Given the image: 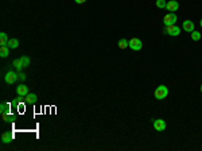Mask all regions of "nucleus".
Masks as SVG:
<instances>
[{"label":"nucleus","instance_id":"a211bd4d","mask_svg":"<svg viewBox=\"0 0 202 151\" xmlns=\"http://www.w3.org/2000/svg\"><path fill=\"white\" fill-rule=\"evenodd\" d=\"M22 59V63H23V68H27V66H30V58L26 57V55H23V57H20Z\"/></svg>","mask_w":202,"mask_h":151},{"label":"nucleus","instance_id":"f257e3e1","mask_svg":"<svg viewBox=\"0 0 202 151\" xmlns=\"http://www.w3.org/2000/svg\"><path fill=\"white\" fill-rule=\"evenodd\" d=\"M154 94H155V99H158V100L166 99L167 96H168V88L164 86V85H159V86L155 89V93Z\"/></svg>","mask_w":202,"mask_h":151},{"label":"nucleus","instance_id":"1a4fd4ad","mask_svg":"<svg viewBox=\"0 0 202 151\" xmlns=\"http://www.w3.org/2000/svg\"><path fill=\"white\" fill-rule=\"evenodd\" d=\"M182 27H183V30L187 32H193L194 31V23H193L191 20H185L183 22V24H182Z\"/></svg>","mask_w":202,"mask_h":151},{"label":"nucleus","instance_id":"0eeeda50","mask_svg":"<svg viewBox=\"0 0 202 151\" xmlns=\"http://www.w3.org/2000/svg\"><path fill=\"white\" fill-rule=\"evenodd\" d=\"M16 93H18V96H20V97H26L27 94H28V88H27L24 84H20V85L16 86Z\"/></svg>","mask_w":202,"mask_h":151},{"label":"nucleus","instance_id":"f03ea898","mask_svg":"<svg viewBox=\"0 0 202 151\" xmlns=\"http://www.w3.org/2000/svg\"><path fill=\"white\" fill-rule=\"evenodd\" d=\"M164 34H168L170 37H178L181 34V28L178 26H175V24H170V26H166Z\"/></svg>","mask_w":202,"mask_h":151},{"label":"nucleus","instance_id":"9d476101","mask_svg":"<svg viewBox=\"0 0 202 151\" xmlns=\"http://www.w3.org/2000/svg\"><path fill=\"white\" fill-rule=\"evenodd\" d=\"M1 140H3V143H11L14 140V134L12 132H4L1 135Z\"/></svg>","mask_w":202,"mask_h":151},{"label":"nucleus","instance_id":"412c9836","mask_svg":"<svg viewBox=\"0 0 202 151\" xmlns=\"http://www.w3.org/2000/svg\"><path fill=\"white\" fill-rule=\"evenodd\" d=\"M19 80H22V81H24V80H26V74L24 73H22V72H19Z\"/></svg>","mask_w":202,"mask_h":151},{"label":"nucleus","instance_id":"ddd939ff","mask_svg":"<svg viewBox=\"0 0 202 151\" xmlns=\"http://www.w3.org/2000/svg\"><path fill=\"white\" fill-rule=\"evenodd\" d=\"M8 55H10V47L8 46H1L0 47V57L7 58Z\"/></svg>","mask_w":202,"mask_h":151},{"label":"nucleus","instance_id":"6e6552de","mask_svg":"<svg viewBox=\"0 0 202 151\" xmlns=\"http://www.w3.org/2000/svg\"><path fill=\"white\" fill-rule=\"evenodd\" d=\"M166 8L170 12H174V11H178V8H179V3L176 1V0H170L168 3H167Z\"/></svg>","mask_w":202,"mask_h":151},{"label":"nucleus","instance_id":"423d86ee","mask_svg":"<svg viewBox=\"0 0 202 151\" xmlns=\"http://www.w3.org/2000/svg\"><path fill=\"white\" fill-rule=\"evenodd\" d=\"M154 128L156 131H159V132L164 131L166 130V121L163 119H155L154 120Z\"/></svg>","mask_w":202,"mask_h":151},{"label":"nucleus","instance_id":"7ed1b4c3","mask_svg":"<svg viewBox=\"0 0 202 151\" xmlns=\"http://www.w3.org/2000/svg\"><path fill=\"white\" fill-rule=\"evenodd\" d=\"M128 42H130L128 47H130V49H132L134 51L141 50V47H143V43H141V41H140L139 38H132V39H130Z\"/></svg>","mask_w":202,"mask_h":151},{"label":"nucleus","instance_id":"b1692460","mask_svg":"<svg viewBox=\"0 0 202 151\" xmlns=\"http://www.w3.org/2000/svg\"><path fill=\"white\" fill-rule=\"evenodd\" d=\"M201 92H202V85H201Z\"/></svg>","mask_w":202,"mask_h":151},{"label":"nucleus","instance_id":"f3484780","mask_svg":"<svg viewBox=\"0 0 202 151\" xmlns=\"http://www.w3.org/2000/svg\"><path fill=\"white\" fill-rule=\"evenodd\" d=\"M117 45H119V47L121 49V50H124V49H127V46L130 45V42L127 41V39H120Z\"/></svg>","mask_w":202,"mask_h":151},{"label":"nucleus","instance_id":"6ab92c4d","mask_svg":"<svg viewBox=\"0 0 202 151\" xmlns=\"http://www.w3.org/2000/svg\"><path fill=\"white\" fill-rule=\"evenodd\" d=\"M190 34H191V39H193V41H199V39H201V32H198V31H195V30H194V31L190 32Z\"/></svg>","mask_w":202,"mask_h":151},{"label":"nucleus","instance_id":"f8f14e48","mask_svg":"<svg viewBox=\"0 0 202 151\" xmlns=\"http://www.w3.org/2000/svg\"><path fill=\"white\" fill-rule=\"evenodd\" d=\"M0 112H1V115L10 113V104L8 103H1L0 104Z\"/></svg>","mask_w":202,"mask_h":151},{"label":"nucleus","instance_id":"9b49d317","mask_svg":"<svg viewBox=\"0 0 202 151\" xmlns=\"http://www.w3.org/2000/svg\"><path fill=\"white\" fill-rule=\"evenodd\" d=\"M38 101V97H36L35 93H28L26 96V103L27 104H35Z\"/></svg>","mask_w":202,"mask_h":151},{"label":"nucleus","instance_id":"2eb2a0df","mask_svg":"<svg viewBox=\"0 0 202 151\" xmlns=\"http://www.w3.org/2000/svg\"><path fill=\"white\" fill-rule=\"evenodd\" d=\"M7 46L10 47V49H16V47L19 46V41H18V39H15V38H12V39H10V41H8Z\"/></svg>","mask_w":202,"mask_h":151},{"label":"nucleus","instance_id":"4be33fe9","mask_svg":"<svg viewBox=\"0 0 202 151\" xmlns=\"http://www.w3.org/2000/svg\"><path fill=\"white\" fill-rule=\"evenodd\" d=\"M74 1H76L77 4H84V3H85L86 0H74Z\"/></svg>","mask_w":202,"mask_h":151},{"label":"nucleus","instance_id":"39448f33","mask_svg":"<svg viewBox=\"0 0 202 151\" xmlns=\"http://www.w3.org/2000/svg\"><path fill=\"white\" fill-rule=\"evenodd\" d=\"M18 78H19V74L10 70V72H7V73H5L4 81L7 84H14V82H16V80H18Z\"/></svg>","mask_w":202,"mask_h":151},{"label":"nucleus","instance_id":"aec40b11","mask_svg":"<svg viewBox=\"0 0 202 151\" xmlns=\"http://www.w3.org/2000/svg\"><path fill=\"white\" fill-rule=\"evenodd\" d=\"M167 1L166 0H156V7L158 8H166Z\"/></svg>","mask_w":202,"mask_h":151},{"label":"nucleus","instance_id":"5701e85b","mask_svg":"<svg viewBox=\"0 0 202 151\" xmlns=\"http://www.w3.org/2000/svg\"><path fill=\"white\" fill-rule=\"evenodd\" d=\"M199 26H201V27H202V19H201V22H199Z\"/></svg>","mask_w":202,"mask_h":151},{"label":"nucleus","instance_id":"4468645a","mask_svg":"<svg viewBox=\"0 0 202 151\" xmlns=\"http://www.w3.org/2000/svg\"><path fill=\"white\" fill-rule=\"evenodd\" d=\"M8 38L5 35V32H0V46H7V43H8Z\"/></svg>","mask_w":202,"mask_h":151},{"label":"nucleus","instance_id":"20e7f679","mask_svg":"<svg viewBox=\"0 0 202 151\" xmlns=\"http://www.w3.org/2000/svg\"><path fill=\"white\" fill-rule=\"evenodd\" d=\"M176 22V15L174 12H168L166 15L163 16V23L164 26H170V24H175Z\"/></svg>","mask_w":202,"mask_h":151},{"label":"nucleus","instance_id":"dca6fc26","mask_svg":"<svg viewBox=\"0 0 202 151\" xmlns=\"http://www.w3.org/2000/svg\"><path fill=\"white\" fill-rule=\"evenodd\" d=\"M12 65H14V66H15V69H18L19 72H20L22 69H23V63H22V59H20V58H19V59H14Z\"/></svg>","mask_w":202,"mask_h":151}]
</instances>
